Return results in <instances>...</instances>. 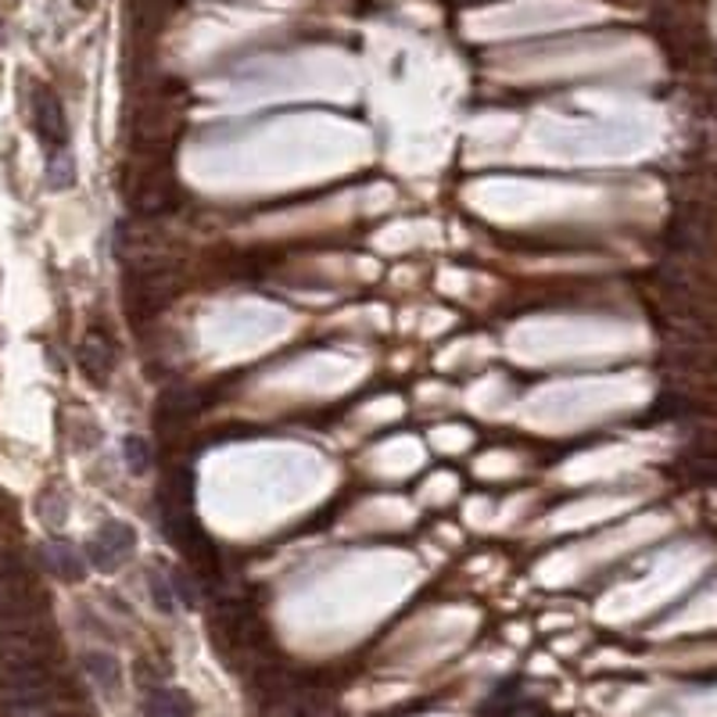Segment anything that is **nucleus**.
I'll return each mask as SVG.
<instances>
[{"label":"nucleus","instance_id":"f257e3e1","mask_svg":"<svg viewBox=\"0 0 717 717\" xmlns=\"http://www.w3.org/2000/svg\"><path fill=\"white\" fill-rule=\"evenodd\" d=\"M137 549V532L123 521H104L98 535L87 542V560L98 571H119L123 563L133 556Z\"/></svg>","mask_w":717,"mask_h":717},{"label":"nucleus","instance_id":"f03ea898","mask_svg":"<svg viewBox=\"0 0 717 717\" xmlns=\"http://www.w3.org/2000/svg\"><path fill=\"white\" fill-rule=\"evenodd\" d=\"M76 362H79V370H84V377L90 384L104 387L112 373H115V341L93 327V331H87V337L79 341Z\"/></svg>","mask_w":717,"mask_h":717},{"label":"nucleus","instance_id":"7ed1b4c3","mask_svg":"<svg viewBox=\"0 0 717 717\" xmlns=\"http://www.w3.org/2000/svg\"><path fill=\"white\" fill-rule=\"evenodd\" d=\"M33 126H37V133L47 148L62 151L68 144V119H65V108L62 101H57V93H51L47 87L37 90V98H33Z\"/></svg>","mask_w":717,"mask_h":717},{"label":"nucleus","instance_id":"20e7f679","mask_svg":"<svg viewBox=\"0 0 717 717\" xmlns=\"http://www.w3.org/2000/svg\"><path fill=\"white\" fill-rule=\"evenodd\" d=\"M43 563H47V571H51L54 578H62V581H84L87 578L84 556H79V552L68 542H47L43 546Z\"/></svg>","mask_w":717,"mask_h":717},{"label":"nucleus","instance_id":"39448f33","mask_svg":"<svg viewBox=\"0 0 717 717\" xmlns=\"http://www.w3.org/2000/svg\"><path fill=\"white\" fill-rule=\"evenodd\" d=\"M144 717H194V703L183 689H151L144 700Z\"/></svg>","mask_w":717,"mask_h":717},{"label":"nucleus","instance_id":"423d86ee","mask_svg":"<svg viewBox=\"0 0 717 717\" xmlns=\"http://www.w3.org/2000/svg\"><path fill=\"white\" fill-rule=\"evenodd\" d=\"M84 667H87V675L98 681L104 692H108V696H119L123 692V667L112 653L90 650V653H84Z\"/></svg>","mask_w":717,"mask_h":717},{"label":"nucleus","instance_id":"0eeeda50","mask_svg":"<svg viewBox=\"0 0 717 717\" xmlns=\"http://www.w3.org/2000/svg\"><path fill=\"white\" fill-rule=\"evenodd\" d=\"M194 413V395L187 387H166L158 395V427H176V423L191 420Z\"/></svg>","mask_w":717,"mask_h":717},{"label":"nucleus","instance_id":"6e6552de","mask_svg":"<svg viewBox=\"0 0 717 717\" xmlns=\"http://www.w3.org/2000/svg\"><path fill=\"white\" fill-rule=\"evenodd\" d=\"M47 180H51L54 191H65V187L76 183V162L65 148L51 151V162H47Z\"/></svg>","mask_w":717,"mask_h":717},{"label":"nucleus","instance_id":"1a4fd4ad","mask_svg":"<svg viewBox=\"0 0 717 717\" xmlns=\"http://www.w3.org/2000/svg\"><path fill=\"white\" fill-rule=\"evenodd\" d=\"M123 456H126V463H129V470L133 474H148L151 470V445H148V438H140V434H126L123 438Z\"/></svg>","mask_w":717,"mask_h":717},{"label":"nucleus","instance_id":"9d476101","mask_svg":"<svg viewBox=\"0 0 717 717\" xmlns=\"http://www.w3.org/2000/svg\"><path fill=\"white\" fill-rule=\"evenodd\" d=\"M151 599H155V606L162 610V614H176V592H172V581L162 578L158 571L151 574Z\"/></svg>","mask_w":717,"mask_h":717},{"label":"nucleus","instance_id":"9b49d317","mask_svg":"<svg viewBox=\"0 0 717 717\" xmlns=\"http://www.w3.org/2000/svg\"><path fill=\"white\" fill-rule=\"evenodd\" d=\"M40 516L47 524H62L65 521V499L57 496V491H43V499H40Z\"/></svg>","mask_w":717,"mask_h":717}]
</instances>
